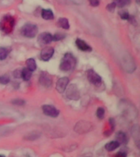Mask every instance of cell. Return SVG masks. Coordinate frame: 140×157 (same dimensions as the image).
Listing matches in <instances>:
<instances>
[{
  "label": "cell",
  "mask_w": 140,
  "mask_h": 157,
  "mask_svg": "<svg viewBox=\"0 0 140 157\" xmlns=\"http://www.w3.org/2000/svg\"><path fill=\"white\" fill-rule=\"evenodd\" d=\"M75 65H76V58L74 57L73 55L71 53H66L65 54L62 61L61 62L60 69L63 71H68L73 69Z\"/></svg>",
  "instance_id": "cell-1"
},
{
  "label": "cell",
  "mask_w": 140,
  "mask_h": 157,
  "mask_svg": "<svg viewBox=\"0 0 140 157\" xmlns=\"http://www.w3.org/2000/svg\"><path fill=\"white\" fill-rule=\"evenodd\" d=\"M21 34L25 37L27 38H34L38 33V27L36 25L31 24V23H27L24 25L21 29Z\"/></svg>",
  "instance_id": "cell-2"
},
{
  "label": "cell",
  "mask_w": 140,
  "mask_h": 157,
  "mask_svg": "<svg viewBox=\"0 0 140 157\" xmlns=\"http://www.w3.org/2000/svg\"><path fill=\"white\" fill-rule=\"evenodd\" d=\"M87 78H88V81L94 85H99L102 83L101 76L96 73L93 70H88L87 71Z\"/></svg>",
  "instance_id": "cell-3"
},
{
  "label": "cell",
  "mask_w": 140,
  "mask_h": 157,
  "mask_svg": "<svg viewBox=\"0 0 140 157\" xmlns=\"http://www.w3.org/2000/svg\"><path fill=\"white\" fill-rule=\"evenodd\" d=\"M44 115L51 117H56L59 115V110L51 105H44L42 106Z\"/></svg>",
  "instance_id": "cell-4"
},
{
  "label": "cell",
  "mask_w": 140,
  "mask_h": 157,
  "mask_svg": "<svg viewBox=\"0 0 140 157\" xmlns=\"http://www.w3.org/2000/svg\"><path fill=\"white\" fill-rule=\"evenodd\" d=\"M39 83L42 86H44L45 88H50L52 85V83L51 76L49 75L47 72H43L40 75V77H39Z\"/></svg>",
  "instance_id": "cell-5"
},
{
  "label": "cell",
  "mask_w": 140,
  "mask_h": 157,
  "mask_svg": "<svg viewBox=\"0 0 140 157\" xmlns=\"http://www.w3.org/2000/svg\"><path fill=\"white\" fill-rule=\"evenodd\" d=\"M52 41V35L48 32L42 33L38 37V43L40 45H47L50 44Z\"/></svg>",
  "instance_id": "cell-6"
},
{
  "label": "cell",
  "mask_w": 140,
  "mask_h": 157,
  "mask_svg": "<svg viewBox=\"0 0 140 157\" xmlns=\"http://www.w3.org/2000/svg\"><path fill=\"white\" fill-rule=\"evenodd\" d=\"M69 83V78L67 77H62V78H59L57 82H56V90L58 91L60 93H62L65 92L66 87Z\"/></svg>",
  "instance_id": "cell-7"
},
{
  "label": "cell",
  "mask_w": 140,
  "mask_h": 157,
  "mask_svg": "<svg viewBox=\"0 0 140 157\" xmlns=\"http://www.w3.org/2000/svg\"><path fill=\"white\" fill-rule=\"evenodd\" d=\"M54 53V49L51 47H46L44 48L43 50L41 51V53H40V57L43 61H49V59L51 58L52 56H53Z\"/></svg>",
  "instance_id": "cell-8"
},
{
  "label": "cell",
  "mask_w": 140,
  "mask_h": 157,
  "mask_svg": "<svg viewBox=\"0 0 140 157\" xmlns=\"http://www.w3.org/2000/svg\"><path fill=\"white\" fill-rule=\"evenodd\" d=\"M66 95L70 99H72V100H78L79 98H80V94H79V91L77 89V87H76L75 84H72L68 88V91H67V93Z\"/></svg>",
  "instance_id": "cell-9"
},
{
  "label": "cell",
  "mask_w": 140,
  "mask_h": 157,
  "mask_svg": "<svg viewBox=\"0 0 140 157\" xmlns=\"http://www.w3.org/2000/svg\"><path fill=\"white\" fill-rule=\"evenodd\" d=\"M76 46L78 47L79 49H80L82 51H84V52H90L92 50V48H90V46L87 44L85 42L82 40L80 39H77L76 41Z\"/></svg>",
  "instance_id": "cell-10"
},
{
  "label": "cell",
  "mask_w": 140,
  "mask_h": 157,
  "mask_svg": "<svg viewBox=\"0 0 140 157\" xmlns=\"http://www.w3.org/2000/svg\"><path fill=\"white\" fill-rule=\"evenodd\" d=\"M42 17L46 21H49V20H52L54 18L53 12H52L50 9H43L42 10L41 13Z\"/></svg>",
  "instance_id": "cell-11"
},
{
  "label": "cell",
  "mask_w": 140,
  "mask_h": 157,
  "mask_svg": "<svg viewBox=\"0 0 140 157\" xmlns=\"http://www.w3.org/2000/svg\"><path fill=\"white\" fill-rule=\"evenodd\" d=\"M120 144L117 141H112V142H110L109 143H107L105 146V148L108 151H114V150L120 147Z\"/></svg>",
  "instance_id": "cell-12"
},
{
  "label": "cell",
  "mask_w": 140,
  "mask_h": 157,
  "mask_svg": "<svg viewBox=\"0 0 140 157\" xmlns=\"http://www.w3.org/2000/svg\"><path fill=\"white\" fill-rule=\"evenodd\" d=\"M32 71H30L28 68H24L22 71H21V77L25 81L29 80L31 78Z\"/></svg>",
  "instance_id": "cell-13"
},
{
  "label": "cell",
  "mask_w": 140,
  "mask_h": 157,
  "mask_svg": "<svg viewBox=\"0 0 140 157\" xmlns=\"http://www.w3.org/2000/svg\"><path fill=\"white\" fill-rule=\"evenodd\" d=\"M57 24L60 27L63 28L64 29H70V24H69L68 20L65 18V17H61V18H59L58 21H57Z\"/></svg>",
  "instance_id": "cell-14"
},
{
  "label": "cell",
  "mask_w": 140,
  "mask_h": 157,
  "mask_svg": "<svg viewBox=\"0 0 140 157\" xmlns=\"http://www.w3.org/2000/svg\"><path fill=\"white\" fill-rule=\"evenodd\" d=\"M116 138H117V142L119 143H121V144H126L128 142L127 137H126V135H125V132H119L116 134Z\"/></svg>",
  "instance_id": "cell-15"
},
{
  "label": "cell",
  "mask_w": 140,
  "mask_h": 157,
  "mask_svg": "<svg viewBox=\"0 0 140 157\" xmlns=\"http://www.w3.org/2000/svg\"><path fill=\"white\" fill-rule=\"evenodd\" d=\"M26 66L27 68L29 69L30 71H34L36 70V62L34 61V59L29 58L26 61Z\"/></svg>",
  "instance_id": "cell-16"
},
{
  "label": "cell",
  "mask_w": 140,
  "mask_h": 157,
  "mask_svg": "<svg viewBox=\"0 0 140 157\" xmlns=\"http://www.w3.org/2000/svg\"><path fill=\"white\" fill-rule=\"evenodd\" d=\"M7 55H8L7 49L5 48H2V47H0V61L7 58Z\"/></svg>",
  "instance_id": "cell-17"
},
{
  "label": "cell",
  "mask_w": 140,
  "mask_h": 157,
  "mask_svg": "<svg viewBox=\"0 0 140 157\" xmlns=\"http://www.w3.org/2000/svg\"><path fill=\"white\" fill-rule=\"evenodd\" d=\"M114 2L118 7H123L129 4L130 2V0H114Z\"/></svg>",
  "instance_id": "cell-18"
},
{
  "label": "cell",
  "mask_w": 140,
  "mask_h": 157,
  "mask_svg": "<svg viewBox=\"0 0 140 157\" xmlns=\"http://www.w3.org/2000/svg\"><path fill=\"white\" fill-rule=\"evenodd\" d=\"M65 37H66V35L62 34L61 33H56L55 35L52 36V41H59V40L63 39Z\"/></svg>",
  "instance_id": "cell-19"
},
{
  "label": "cell",
  "mask_w": 140,
  "mask_h": 157,
  "mask_svg": "<svg viewBox=\"0 0 140 157\" xmlns=\"http://www.w3.org/2000/svg\"><path fill=\"white\" fill-rule=\"evenodd\" d=\"M104 115H105V110L102 107H99L97 110V116H98L99 119H103L104 117Z\"/></svg>",
  "instance_id": "cell-20"
},
{
  "label": "cell",
  "mask_w": 140,
  "mask_h": 157,
  "mask_svg": "<svg viewBox=\"0 0 140 157\" xmlns=\"http://www.w3.org/2000/svg\"><path fill=\"white\" fill-rule=\"evenodd\" d=\"M119 15L120 17L124 20H129L130 19V15H129V12H126V11H121V12H119Z\"/></svg>",
  "instance_id": "cell-21"
},
{
  "label": "cell",
  "mask_w": 140,
  "mask_h": 157,
  "mask_svg": "<svg viewBox=\"0 0 140 157\" xmlns=\"http://www.w3.org/2000/svg\"><path fill=\"white\" fill-rule=\"evenodd\" d=\"M9 77L7 75H3L2 77L0 78V82H1V83H2V84H7V83H9Z\"/></svg>",
  "instance_id": "cell-22"
},
{
  "label": "cell",
  "mask_w": 140,
  "mask_h": 157,
  "mask_svg": "<svg viewBox=\"0 0 140 157\" xmlns=\"http://www.w3.org/2000/svg\"><path fill=\"white\" fill-rule=\"evenodd\" d=\"M115 7H116V5H115V3L114 2H111V3H110V4H108L107 6V9L109 11V12H112L115 11Z\"/></svg>",
  "instance_id": "cell-23"
},
{
  "label": "cell",
  "mask_w": 140,
  "mask_h": 157,
  "mask_svg": "<svg viewBox=\"0 0 140 157\" xmlns=\"http://www.w3.org/2000/svg\"><path fill=\"white\" fill-rule=\"evenodd\" d=\"M13 104L15 105H22L25 104V101L21 100V99H17V100H15L12 101Z\"/></svg>",
  "instance_id": "cell-24"
},
{
  "label": "cell",
  "mask_w": 140,
  "mask_h": 157,
  "mask_svg": "<svg viewBox=\"0 0 140 157\" xmlns=\"http://www.w3.org/2000/svg\"><path fill=\"white\" fill-rule=\"evenodd\" d=\"M89 2L93 7H98L99 5V0H89Z\"/></svg>",
  "instance_id": "cell-25"
},
{
  "label": "cell",
  "mask_w": 140,
  "mask_h": 157,
  "mask_svg": "<svg viewBox=\"0 0 140 157\" xmlns=\"http://www.w3.org/2000/svg\"><path fill=\"white\" fill-rule=\"evenodd\" d=\"M0 157H5V155H0Z\"/></svg>",
  "instance_id": "cell-26"
}]
</instances>
